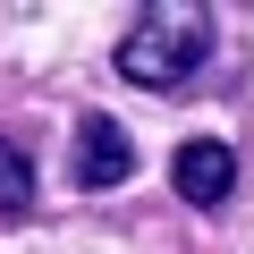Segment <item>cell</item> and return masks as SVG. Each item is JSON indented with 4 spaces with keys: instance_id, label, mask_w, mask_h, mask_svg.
I'll return each instance as SVG.
<instances>
[{
    "instance_id": "obj_1",
    "label": "cell",
    "mask_w": 254,
    "mask_h": 254,
    "mask_svg": "<svg viewBox=\"0 0 254 254\" xmlns=\"http://www.w3.org/2000/svg\"><path fill=\"white\" fill-rule=\"evenodd\" d=\"M203 60H212V9L203 0H153L119 34V76L144 93H178Z\"/></svg>"
},
{
    "instance_id": "obj_2",
    "label": "cell",
    "mask_w": 254,
    "mask_h": 254,
    "mask_svg": "<svg viewBox=\"0 0 254 254\" xmlns=\"http://www.w3.org/2000/svg\"><path fill=\"white\" fill-rule=\"evenodd\" d=\"M127 178H136V136H127L110 110H85L76 119V187L85 195H110Z\"/></svg>"
},
{
    "instance_id": "obj_3",
    "label": "cell",
    "mask_w": 254,
    "mask_h": 254,
    "mask_svg": "<svg viewBox=\"0 0 254 254\" xmlns=\"http://www.w3.org/2000/svg\"><path fill=\"white\" fill-rule=\"evenodd\" d=\"M170 187H178V203L212 212V203L237 195V153H229L220 136H187V144L170 153Z\"/></svg>"
},
{
    "instance_id": "obj_4",
    "label": "cell",
    "mask_w": 254,
    "mask_h": 254,
    "mask_svg": "<svg viewBox=\"0 0 254 254\" xmlns=\"http://www.w3.org/2000/svg\"><path fill=\"white\" fill-rule=\"evenodd\" d=\"M34 212V153L26 136H0V220H26Z\"/></svg>"
}]
</instances>
